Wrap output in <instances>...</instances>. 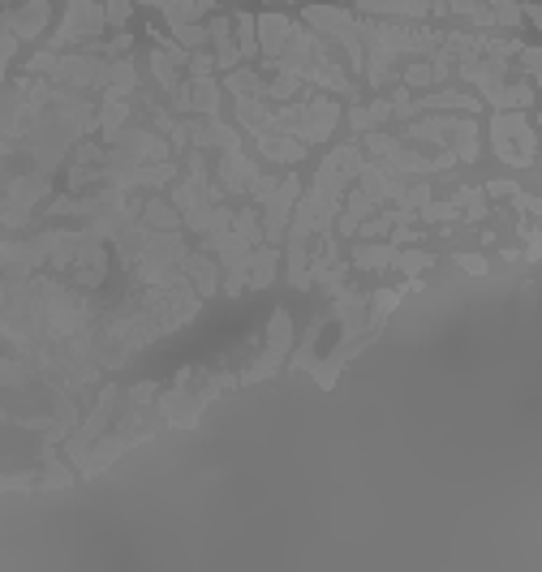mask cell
<instances>
[{"label":"cell","mask_w":542,"mask_h":572,"mask_svg":"<svg viewBox=\"0 0 542 572\" xmlns=\"http://www.w3.org/2000/svg\"><path fill=\"white\" fill-rule=\"evenodd\" d=\"M358 14L366 17H405V22H422V17H444L465 14L482 22V26H517L521 9L512 0H358Z\"/></svg>","instance_id":"cell-1"},{"label":"cell","mask_w":542,"mask_h":572,"mask_svg":"<svg viewBox=\"0 0 542 572\" xmlns=\"http://www.w3.org/2000/svg\"><path fill=\"white\" fill-rule=\"evenodd\" d=\"M271 65L284 69V74H293V78H301V82H319V86H328V91L353 95V82L345 78V69L331 61L328 44H323L319 35L301 31L297 22L289 26V39H284V48H280V56Z\"/></svg>","instance_id":"cell-2"},{"label":"cell","mask_w":542,"mask_h":572,"mask_svg":"<svg viewBox=\"0 0 542 572\" xmlns=\"http://www.w3.org/2000/svg\"><path fill=\"white\" fill-rule=\"evenodd\" d=\"M336 104L331 99H306V104H289V108H271V130L289 133L297 143H323L336 130Z\"/></svg>","instance_id":"cell-3"},{"label":"cell","mask_w":542,"mask_h":572,"mask_svg":"<svg viewBox=\"0 0 542 572\" xmlns=\"http://www.w3.org/2000/svg\"><path fill=\"white\" fill-rule=\"evenodd\" d=\"M44 26H48V0H0V78L17 44L34 39Z\"/></svg>","instance_id":"cell-4"},{"label":"cell","mask_w":542,"mask_h":572,"mask_svg":"<svg viewBox=\"0 0 542 572\" xmlns=\"http://www.w3.org/2000/svg\"><path fill=\"white\" fill-rule=\"evenodd\" d=\"M103 26H108V9H99V0H69L65 22L48 39V52H65L83 39H95Z\"/></svg>","instance_id":"cell-5"},{"label":"cell","mask_w":542,"mask_h":572,"mask_svg":"<svg viewBox=\"0 0 542 572\" xmlns=\"http://www.w3.org/2000/svg\"><path fill=\"white\" fill-rule=\"evenodd\" d=\"M491 138H495L499 160L517 163V168L534 163V130L526 125V113H499L491 121Z\"/></svg>","instance_id":"cell-6"},{"label":"cell","mask_w":542,"mask_h":572,"mask_svg":"<svg viewBox=\"0 0 542 572\" xmlns=\"http://www.w3.org/2000/svg\"><path fill=\"white\" fill-rule=\"evenodd\" d=\"M366 147L392 163V173H444V168H452V163H457L452 155H435V160H422V155L405 151L400 143H396V138H388V133H370V138H366Z\"/></svg>","instance_id":"cell-7"},{"label":"cell","mask_w":542,"mask_h":572,"mask_svg":"<svg viewBox=\"0 0 542 572\" xmlns=\"http://www.w3.org/2000/svg\"><path fill=\"white\" fill-rule=\"evenodd\" d=\"M297 194H301V181H297V177H284V185H276V190L263 198V202H267L263 237H267L271 245L284 237V224H289V215H293V207H297Z\"/></svg>","instance_id":"cell-8"},{"label":"cell","mask_w":542,"mask_h":572,"mask_svg":"<svg viewBox=\"0 0 542 572\" xmlns=\"http://www.w3.org/2000/svg\"><path fill=\"white\" fill-rule=\"evenodd\" d=\"M220 177H224V185H229L232 194H250L254 185H259V168L241 155V147L237 151H224L220 155Z\"/></svg>","instance_id":"cell-9"},{"label":"cell","mask_w":542,"mask_h":572,"mask_svg":"<svg viewBox=\"0 0 542 572\" xmlns=\"http://www.w3.org/2000/svg\"><path fill=\"white\" fill-rule=\"evenodd\" d=\"M229 31H232V22L229 17H215L212 26H207V39H215V69H237V61H241V52L232 48V39H229Z\"/></svg>","instance_id":"cell-10"},{"label":"cell","mask_w":542,"mask_h":572,"mask_svg":"<svg viewBox=\"0 0 542 572\" xmlns=\"http://www.w3.org/2000/svg\"><path fill=\"white\" fill-rule=\"evenodd\" d=\"M185 280H194L198 297H212L215 284H220V267L207 254H185Z\"/></svg>","instance_id":"cell-11"},{"label":"cell","mask_w":542,"mask_h":572,"mask_svg":"<svg viewBox=\"0 0 542 572\" xmlns=\"http://www.w3.org/2000/svg\"><path fill=\"white\" fill-rule=\"evenodd\" d=\"M143 224L147 229H181V212H172L160 198H151L147 207H143Z\"/></svg>","instance_id":"cell-12"},{"label":"cell","mask_w":542,"mask_h":572,"mask_svg":"<svg viewBox=\"0 0 542 572\" xmlns=\"http://www.w3.org/2000/svg\"><path fill=\"white\" fill-rule=\"evenodd\" d=\"M396 250H400V245H358V250H353V262H358V267H388V262H396Z\"/></svg>","instance_id":"cell-13"},{"label":"cell","mask_w":542,"mask_h":572,"mask_svg":"<svg viewBox=\"0 0 542 572\" xmlns=\"http://www.w3.org/2000/svg\"><path fill=\"white\" fill-rule=\"evenodd\" d=\"M388 116H392V104L379 99V104H370V108H353L349 121H353V130H375L379 121H388Z\"/></svg>","instance_id":"cell-14"},{"label":"cell","mask_w":542,"mask_h":572,"mask_svg":"<svg viewBox=\"0 0 542 572\" xmlns=\"http://www.w3.org/2000/svg\"><path fill=\"white\" fill-rule=\"evenodd\" d=\"M212 9V0H177L172 9H164L168 26H177V22H198V17Z\"/></svg>","instance_id":"cell-15"},{"label":"cell","mask_w":542,"mask_h":572,"mask_svg":"<svg viewBox=\"0 0 542 572\" xmlns=\"http://www.w3.org/2000/svg\"><path fill=\"white\" fill-rule=\"evenodd\" d=\"M452 138H457V155H460V160H478V125L469 121V116L457 121V133H452Z\"/></svg>","instance_id":"cell-16"},{"label":"cell","mask_w":542,"mask_h":572,"mask_svg":"<svg viewBox=\"0 0 542 572\" xmlns=\"http://www.w3.org/2000/svg\"><path fill=\"white\" fill-rule=\"evenodd\" d=\"M435 82H444V74L430 61H409L405 65V86H435Z\"/></svg>","instance_id":"cell-17"},{"label":"cell","mask_w":542,"mask_h":572,"mask_svg":"<svg viewBox=\"0 0 542 572\" xmlns=\"http://www.w3.org/2000/svg\"><path fill=\"white\" fill-rule=\"evenodd\" d=\"M396 267L413 280V276H422V271L430 267V254H422V250H396Z\"/></svg>","instance_id":"cell-18"},{"label":"cell","mask_w":542,"mask_h":572,"mask_svg":"<svg viewBox=\"0 0 542 572\" xmlns=\"http://www.w3.org/2000/svg\"><path fill=\"white\" fill-rule=\"evenodd\" d=\"M254 17L250 14H237V39H241V44H237V52H241V56H254V52H259V39H254Z\"/></svg>","instance_id":"cell-19"},{"label":"cell","mask_w":542,"mask_h":572,"mask_svg":"<svg viewBox=\"0 0 542 572\" xmlns=\"http://www.w3.org/2000/svg\"><path fill=\"white\" fill-rule=\"evenodd\" d=\"M103 5H108V26H116V31H121V26H125V22H130V0H103Z\"/></svg>","instance_id":"cell-20"},{"label":"cell","mask_w":542,"mask_h":572,"mask_svg":"<svg viewBox=\"0 0 542 572\" xmlns=\"http://www.w3.org/2000/svg\"><path fill=\"white\" fill-rule=\"evenodd\" d=\"M460 271H469V276H487V262L478 259V254H460Z\"/></svg>","instance_id":"cell-21"},{"label":"cell","mask_w":542,"mask_h":572,"mask_svg":"<svg viewBox=\"0 0 542 572\" xmlns=\"http://www.w3.org/2000/svg\"><path fill=\"white\" fill-rule=\"evenodd\" d=\"M487 194H495V198H517L521 190H517L512 181H491V185H487Z\"/></svg>","instance_id":"cell-22"},{"label":"cell","mask_w":542,"mask_h":572,"mask_svg":"<svg viewBox=\"0 0 542 572\" xmlns=\"http://www.w3.org/2000/svg\"><path fill=\"white\" fill-rule=\"evenodd\" d=\"M143 5H155V9H172L177 0H143Z\"/></svg>","instance_id":"cell-23"}]
</instances>
